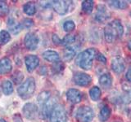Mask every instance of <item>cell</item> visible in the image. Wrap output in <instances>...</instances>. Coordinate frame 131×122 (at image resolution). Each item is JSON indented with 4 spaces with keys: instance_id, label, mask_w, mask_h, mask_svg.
<instances>
[{
    "instance_id": "74e56055",
    "label": "cell",
    "mask_w": 131,
    "mask_h": 122,
    "mask_svg": "<svg viewBox=\"0 0 131 122\" xmlns=\"http://www.w3.org/2000/svg\"><path fill=\"white\" fill-rule=\"evenodd\" d=\"M128 47H129V49L131 51V39L129 41V42H128Z\"/></svg>"
},
{
    "instance_id": "e575fe53",
    "label": "cell",
    "mask_w": 131,
    "mask_h": 122,
    "mask_svg": "<svg viewBox=\"0 0 131 122\" xmlns=\"http://www.w3.org/2000/svg\"><path fill=\"white\" fill-rule=\"evenodd\" d=\"M97 59L98 61H100V62H102V64H106V58L102 54H98L97 55Z\"/></svg>"
},
{
    "instance_id": "ba28073f",
    "label": "cell",
    "mask_w": 131,
    "mask_h": 122,
    "mask_svg": "<svg viewBox=\"0 0 131 122\" xmlns=\"http://www.w3.org/2000/svg\"><path fill=\"white\" fill-rule=\"evenodd\" d=\"M91 77L84 72H76L74 75V81L80 86H87L91 83Z\"/></svg>"
},
{
    "instance_id": "603a6c76",
    "label": "cell",
    "mask_w": 131,
    "mask_h": 122,
    "mask_svg": "<svg viewBox=\"0 0 131 122\" xmlns=\"http://www.w3.org/2000/svg\"><path fill=\"white\" fill-rule=\"evenodd\" d=\"M64 59L66 61H71L75 55V50L73 47H67L64 50Z\"/></svg>"
},
{
    "instance_id": "5b68a950",
    "label": "cell",
    "mask_w": 131,
    "mask_h": 122,
    "mask_svg": "<svg viewBox=\"0 0 131 122\" xmlns=\"http://www.w3.org/2000/svg\"><path fill=\"white\" fill-rule=\"evenodd\" d=\"M67 116L63 106L57 105L50 115V122H67Z\"/></svg>"
},
{
    "instance_id": "4316f807",
    "label": "cell",
    "mask_w": 131,
    "mask_h": 122,
    "mask_svg": "<svg viewBox=\"0 0 131 122\" xmlns=\"http://www.w3.org/2000/svg\"><path fill=\"white\" fill-rule=\"evenodd\" d=\"M110 5L114 7L117 8V9H125L128 7L127 2L125 1H110Z\"/></svg>"
},
{
    "instance_id": "484cf974",
    "label": "cell",
    "mask_w": 131,
    "mask_h": 122,
    "mask_svg": "<svg viewBox=\"0 0 131 122\" xmlns=\"http://www.w3.org/2000/svg\"><path fill=\"white\" fill-rule=\"evenodd\" d=\"M89 95H90V98L92 99V100L97 101L101 97V89L97 86L93 87L89 90Z\"/></svg>"
},
{
    "instance_id": "277c9868",
    "label": "cell",
    "mask_w": 131,
    "mask_h": 122,
    "mask_svg": "<svg viewBox=\"0 0 131 122\" xmlns=\"http://www.w3.org/2000/svg\"><path fill=\"white\" fill-rule=\"evenodd\" d=\"M93 117L94 112L89 106H81L75 112V118L79 122H91Z\"/></svg>"
},
{
    "instance_id": "2e32d148",
    "label": "cell",
    "mask_w": 131,
    "mask_h": 122,
    "mask_svg": "<svg viewBox=\"0 0 131 122\" xmlns=\"http://www.w3.org/2000/svg\"><path fill=\"white\" fill-rule=\"evenodd\" d=\"M7 26L9 28L10 31L13 34H17L22 30L23 25L21 23H18L16 20L15 18L13 17H10L7 20Z\"/></svg>"
},
{
    "instance_id": "ac0fdd59",
    "label": "cell",
    "mask_w": 131,
    "mask_h": 122,
    "mask_svg": "<svg viewBox=\"0 0 131 122\" xmlns=\"http://www.w3.org/2000/svg\"><path fill=\"white\" fill-rule=\"evenodd\" d=\"M3 93L5 95H11L13 93V84L9 80H3L1 84Z\"/></svg>"
},
{
    "instance_id": "52a82bcc",
    "label": "cell",
    "mask_w": 131,
    "mask_h": 122,
    "mask_svg": "<svg viewBox=\"0 0 131 122\" xmlns=\"http://www.w3.org/2000/svg\"><path fill=\"white\" fill-rule=\"evenodd\" d=\"M22 112L27 119L33 120L35 119L37 114H38V107L35 103H28L24 105L22 108Z\"/></svg>"
},
{
    "instance_id": "f35d334b",
    "label": "cell",
    "mask_w": 131,
    "mask_h": 122,
    "mask_svg": "<svg viewBox=\"0 0 131 122\" xmlns=\"http://www.w3.org/2000/svg\"><path fill=\"white\" fill-rule=\"evenodd\" d=\"M0 122H7L4 119H0Z\"/></svg>"
},
{
    "instance_id": "7c38bea8",
    "label": "cell",
    "mask_w": 131,
    "mask_h": 122,
    "mask_svg": "<svg viewBox=\"0 0 131 122\" xmlns=\"http://www.w3.org/2000/svg\"><path fill=\"white\" fill-rule=\"evenodd\" d=\"M67 98L71 103L76 104L82 100V94L76 89H70L67 92Z\"/></svg>"
},
{
    "instance_id": "e0dca14e",
    "label": "cell",
    "mask_w": 131,
    "mask_h": 122,
    "mask_svg": "<svg viewBox=\"0 0 131 122\" xmlns=\"http://www.w3.org/2000/svg\"><path fill=\"white\" fill-rule=\"evenodd\" d=\"M42 55H43V58L45 60H47L48 62H51V63H57L60 59L58 53L54 51H51V50L45 51L43 53Z\"/></svg>"
},
{
    "instance_id": "1f68e13d",
    "label": "cell",
    "mask_w": 131,
    "mask_h": 122,
    "mask_svg": "<svg viewBox=\"0 0 131 122\" xmlns=\"http://www.w3.org/2000/svg\"><path fill=\"white\" fill-rule=\"evenodd\" d=\"M21 24L24 26V27H26V28H30L31 27L33 24H34V21L31 20V19H29V18H26V19H24L23 21L21 23Z\"/></svg>"
},
{
    "instance_id": "7402d4cb",
    "label": "cell",
    "mask_w": 131,
    "mask_h": 122,
    "mask_svg": "<svg viewBox=\"0 0 131 122\" xmlns=\"http://www.w3.org/2000/svg\"><path fill=\"white\" fill-rule=\"evenodd\" d=\"M111 116V109L108 106H104L103 108H102L100 113H99V119L102 122L106 121Z\"/></svg>"
},
{
    "instance_id": "d4e9b609",
    "label": "cell",
    "mask_w": 131,
    "mask_h": 122,
    "mask_svg": "<svg viewBox=\"0 0 131 122\" xmlns=\"http://www.w3.org/2000/svg\"><path fill=\"white\" fill-rule=\"evenodd\" d=\"M11 40V35L7 30L0 31V45H5Z\"/></svg>"
},
{
    "instance_id": "4dcf8cb0",
    "label": "cell",
    "mask_w": 131,
    "mask_h": 122,
    "mask_svg": "<svg viewBox=\"0 0 131 122\" xmlns=\"http://www.w3.org/2000/svg\"><path fill=\"white\" fill-rule=\"evenodd\" d=\"M75 24L71 20H68V21H66L63 24V28L65 31L67 32H71L75 29Z\"/></svg>"
},
{
    "instance_id": "f1b7e54d",
    "label": "cell",
    "mask_w": 131,
    "mask_h": 122,
    "mask_svg": "<svg viewBox=\"0 0 131 122\" xmlns=\"http://www.w3.org/2000/svg\"><path fill=\"white\" fill-rule=\"evenodd\" d=\"M9 12V7L6 2L0 1V16H5Z\"/></svg>"
},
{
    "instance_id": "9c48e42d",
    "label": "cell",
    "mask_w": 131,
    "mask_h": 122,
    "mask_svg": "<svg viewBox=\"0 0 131 122\" xmlns=\"http://www.w3.org/2000/svg\"><path fill=\"white\" fill-rule=\"evenodd\" d=\"M94 17H95V20L98 22H105L110 17V12L104 5H98Z\"/></svg>"
},
{
    "instance_id": "9a60e30c",
    "label": "cell",
    "mask_w": 131,
    "mask_h": 122,
    "mask_svg": "<svg viewBox=\"0 0 131 122\" xmlns=\"http://www.w3.org/2000/svg\"><path fill=\"white\" fill-rule=\"evenodd\" d=\"M12 69V61L7 57H3L0 59V73L1 74H7L9 73Z\"/></svg>"
},
{
    "instance_id": "5bb4252c",
    "label": "cell",
    "mask_w": 131,
    "mask_h": 122,
    "mask_svg": "<svg viewBox=\"0 0 131 122\" xmlns=\"http://www.w3.org/2000/svg\"><path fill=\"white\" fill-rule=\"evenodd\" d=\"M56 99L54 98H50L46 103H45L43 108H42V112H41V114L43 118H47L48 116L51 115V113L52 112V110L54 109V108L56 107Z\"/></svg>"
},
{
    "instance_id": "f546056e",
    "label": "cell",
    "mask_w": 131,
    "mask_h": 122,
    "mask_svg": "<svg viewBox=\"0 0 131 122\" xmlns=\"http://www.w3.org/2000/svg\"><path fill=\"white\" fill-rule=\"evenodd\" d=\"M76 37L74 34H68L65 37V38L62 39V45H69L71 44L75 41Z\"/></svg>"
},
{
    "instance_id": "836d02e7",
    "label": "cell",
    "mask_w": 131,
    "mask_h": 122,
    "mask_svg": "<svg viewBox=\"0 0 131 122\" xmlns=\"http://www.w3.org/2000/svg\"><path fill=\"white\" fill-rule=\"evenodd\" d=\"M64 68L63 64L61 63H57L54 66H53V71H57V72H60L61 70H62Z\"/></svg>"
},
{
    "instance_id": "d6986e66",
    "label": "cell",
    "mask_w": 131,
    "mask_h": 122,
    "mask_svg": "<svg viewBox=\"0 0 131 122\" xmlns=\"http://www.w3.org/2000/svg\"><path fill=\"white\" fill-rule=\"evenodd\" d=\"M99 84L103 89H109L112 84V77L109 74H106V73L102 74L99 77Z\"/></svg>"
},
{
    "instance_id": "ab89813d",
    "label": "cell",
    "mask_w": 131,
    "mask_h": 122,
    "mask_svg": "<svg viewBox=\"0 0 131 122\" xmlns=\"http://www.w3.org/2000/svg\"><path fill=\"white\" fill-rule=\"evenodd\" d=\"M130 15H131V12H130Z\"/></svg>"
},
{
    "instance_id": "7a4b0ae2",
    "label": "cell",
    "mask_w": 131,
    "mask_h": 122,
    "mask_svg": "<svg viewBox=\"0 0 131 122\" xmlns=\"http://www.w3.org/2000/svg\"><path fill=\"white\" fill-rule=\"evenodd\" d=\"M97 54L96 50L93 48H89L87 50L81 52L76 58V63L79 66L84 69V70H89L92 68L93 60Z\"/></svg>"
},
{
    "instance_id": "d6a6232c",
    "label": "cell",
    "mask_w": 131,
    "mask_h": 122,
    "mask_svg": "<svg viewBox=\"0 0 131 122\" xmlns=\"http://www.w3.org/2000/svg\"><path fill=\"white\" fill-rule=\"evenodd\" d=\"M52 42H54L56 45H61L62 44V40H61L59 38V37L57 34H53L52 35Z\"/></svg>"
},
{
    "instance_id": "6da1fadb",
    "label": "cell",
    "mask_w": 131,
    "mask_h": 122,
    "mask_svg": "<svg viewBox=\"0 0 131 122\" xmlns=\"http://www.w3.org/2000/svg\"><path fill=\"white\" fill-rule=\"evenodd\" d=\"M124 33V28L121 22L118 20H114L113 21L108 23L104 28L105 39L107 42L112 43L118 39H120Z\"/></svg>"
},
{
    "instance_id": "8fae6325",
    "label": "cell",
    "mask_w": 131,
    "mask_h": 122,
    "mask_svg": "<svg viewBox=\"0 0 131 122\" xmlns=\"http://www.w3.org/2000/svg\"><path fill=\"white\" fill-rule=\"evenodd\" d=\"M52 6L56 12L60 15H65L69 10L70 3L67 1H53Z\"/></svg>"
},
{
    "instance_id": "8d00e7d4",
    "label": "cell",
    "mask_w": 131,
    "mask_h": 122,
    "mask_svg": "<svg viewBox=\"0 0 131 122\" xmlns=\"http://www.w3.org/2000/svg\"><path fill=\"white\" fill-rule=\"evenodd\" d=\"M125 77H126V79L131 82V68H129V70L127 71V72H126V76H125Z\"/></svg>"
},
{
    "instance_id": "d590c367",
    "label": "cell",
    "mask_w": 131,
    "mask_h": 122,
    "mask_svg": "<svg viewBox=\"0 0 131 122\" xmlns=\"http://www.w3.org/2000/svg\"><path fill=\"white\" fill-rule=\"evenodd\" d=\"M13 120H14V122H22V119L19 114H16V115L13 116Z\"/></svg>"
},
{
    "instance_id": "4fadbf2b",
    "label": "cell",
    "mask_w": 131,
    "mask_h": 122,
    "mask_svg": "<svg viewBox=\"0 0 131 122\" xmlns=\"http://www.w3.org/2000/svg\"><path fill=\"white\" fill-rule=\"evenodd\" d=\"M112 70L116 73H121L125 68V61L121 57H115L112 59L111 63Z\"/></svg>"
},
{
    "instance_id": "8992f818",
    "label": "cell",
    "mask_w": 131,
    "mask_h": 122,
    "mask_svg": "<svg viewBox=\"0 0 131 122\" xmlns=\"http://www.w3.org/2000/svg\"><path fill=\"white\" fill-rule=\"evenodd\" d=\"M39 39L34 33H28L24 37V44L28 50L35 51L39 46Z\"/></svg>"
},
{
    "instance_id": "ffe728a7",
    "label": "cell",
    "mask_w": 131,
    "mask_h": 122,
    "mask_svg": "<svg viewBox=\"0 0 131 122\" xmlns=\"http://www.w3.org/2000/svg\"><path fill=\"white\" fill-rule=\"evenodd\" d=\"M23 11L28 16H33L36 13V7L34 3L29 2L23 5Z\"/></svg>"
},
{
    "instance_id": "3957f363",
    "label": "cell",
    "mask_w": 131,
    "mask_h": 122,
    "mask_svg": "<svg viewBox=\"0 0 131 122\" xmlns=\"http://www.w3.org/2000/svg\"><path fill=\"white\" fill-rule=\"evenodd\" d=\"M35 81L33 77H28V78L23 81V83L20 85L17 88L18 95L22 98L23 99H27L34 95L35 91Z\"/></svg>"
},
{
    "instance_id": "83f0119b",
    "label": "cell",
    "mask_w": 131,
    "mask_h": 122,
    "mask_svg": "<svg viewBox=\"0 0 131 122\" xmlns=\"http://www.w3.org/2000/svg\"><path fill=\"white\" fill-rule=\"evenodd\" d=\"M23 78H24V75L20 71H16L14 72L13 76L12 77V81H13L16 84L21 83V81H23Z\"/></svg>"
},
{
    "instance_id": "30bf717a",
    "label": "cell",
    "mask_w": 131,
    "mask_h": 122,
    "mask_svg": "<svg viewBox=\"0 0 131 122\" xmlns=\"http://www.w3.org/2000/svg\"><path fill=\"white\" fill-rule=\"evenodd\" d=\"M25 64H26L28 72H31L39 66V58L35 55H29L25 58Z\"/></svg>"
},
{
    "instance_id": "44dd1931",
    "label": "cell",
    "mask_w": 131,
    "mask_h": 122,
    "mask_svg": "<svg viewBox=\"0 0 131 122\" xmlns=\"http://www.w3.org/2000/svg\"><path fill=\"white\" fill-rule=\"evenodd\" d=\"M51 98V93L49 91H43L41 92L39 95L37 97V101L38 103L41 105V106H43Z\"/></svg>"
},
{
    "instance_id": "cb8c5ba5",
    "label": "cell",
    "mask_w": 131,
    "mask_h": 122,
    "mask_svg": "<svg viewBox=\"0 0 131 122\" xmlns=\"http://www.w3.org/2000/svg\"><path fill=\"white\" fill-rule=\"evenodd\" d=\"M94 5V2L92 0H86L84 1L82 3V10H83L85 13L90 14L93 11V8Z\"/></svg>"
}]
</instances>
